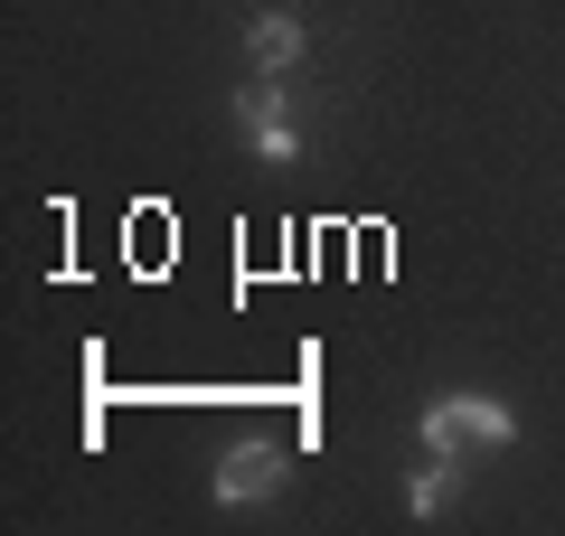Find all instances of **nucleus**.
<instances>
[{
	"mask_svg": "<svg viewBox=\"0 0 565 536\" xmlns=\"http://www.w3.org/2000/svg\"><path fill=\"white\" fill-rule=\"evenodd\" d=\"M462 442H471L462 396H434V405H424V452H452V461H462Z\"/></svg>",
	"mask_w": 565,
	"mask_h": 536,
	"instance_id": "39448f33",
	"label": "nucleus"
},
{
	"mask_svg": "<svg viewBox=\"0 0 565 536\" xmlns=\"http://www.w3.org/2000/svg\"><path fill=\"white\" fill-rule=\"evenodd\" d=\"M245 132H255L264 160H292V151H302V132H292V114H282V85H274V76L245 95Z\"/></svg>",
	"mask_w": 565,
	"mask_h": 536,
	"instance_id": "7ed1b4c3",
	"label": "nucleus"
},
{
	"mask_svg": "<svg viewBox=\"0 0 565 536\" xmlns=\"http://www.w3.org/2000/svg\"><path fill=\"white\" fill-rule=\"evenodd\" d=\"M207 490H217V508H255V499H274L282 490V442H236Z\"/></svg>",
	"mask_w": 565,
	"mask_h": 536,
	"instance_id": "f257e3e1",
	"label": "nucleus"
},
{
	"mask_svg": "<svg viewBox=\"0 0 565 536\" xmlns=\"http://www.w3.org/2000/svg\"><path fill=\"white\" fill-rule=\"evenodd\" d=\"M452 480H462V461H452V452H424V471L405 480V508H415V517H444L452 508Z\"/></svg>",
	"mask_w": 565,
	"mask_h": 536,
	"instance_id": "20e7f679",
	"label": "nucleus"
},
{
	"mask_svg": "<svg viewBox=\"0 0 565 536\" xmlns=\"http://www.w3.org/2000/svg\"><path fill=\"white\" fill-rule=\"evenodd\" d=\"M245 47H255L264 76H292V66H302V20H292V10H255V20H245Z\"/></svg>",
	"mask_w": 565,
	"mask_h": 536,
	"instance_id": "f03ea898",
	"label": "nucleus"
},
{
	"mask_svg": "<svg viewBox=\"0 0 565 536\" xmlns=\"http://www.w3.org/2000/svg\"><path fill=\"white\" fill-rule=\"evenodd\" d=\"M462 424H471V442H519V415L490 396H462Z\"/></svg>",
	"mask_w": 565,
	"mask_h": 536,
	"instance_id": "423d86ee",
	"label": "nucleus"
}]
</instances>
